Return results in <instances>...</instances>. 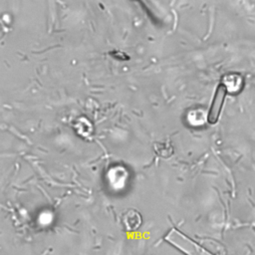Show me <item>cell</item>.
Wrapping results in <instances>:
<instances>
[{"mask_svg": "<svg viewBox=\"0 0 255 255\" xmlns=\"http://www.w3.org/2000/svg\"><path fill=\"white\" fill-rule=\"evenodd\" d=\"M155 153L163 158H167L173 153V147L169 142H154L153 145Z\"/></svg>", "mask_w": 255, "mask_h": 255, "instance_id": "cell-4", "label": "cell"}, {"mask_svg": "<svg viewBox=\"0 0 255 255\" xmlns=\"http://www.w3.org/2000/svg\"><path fill=\"white\" fill-rule=\"evenodd\" d=\"M110 55H112L114 58H116V59H118V60H128L129 58H128V56L126 54V53H124V52H122V51H118V50H115V51H113V52H110L109 53Z\"/></svg>", "mask_w": 255, "mask_h": 255, "instance_id": "cell-5", "label": "cell"}, {"mask_svg": "<svg viewBox=\"0 0 255 255\" xmlns=\"http://www.w3.org/2000/svg\"><path fill=\"white\" fill-rule=\"evenodd\" d=\"M122 222L128 231H135L141 225L142 219L140 214L134 209L127 210L122 216Z\"/></svg>", "mask_w": 255, "mask_h": 255, "instance_id": "cell-3", "label": "cell"}, {"mask_svg": "<svg viewBox=\"0 0 255 255\" xmlns=\"http://www.w3.org/2000/svg\"><path fill=\"white\" fill-rule=\"evenodd\" d=\"M227 95H228V93H227V90L224 87V85L221 83L218 84V86L214 92L208 113H207V122L209 124L214 125L218 122Z\"/></svg>", "mask_w": 255, "mask_h": 255, "instance_id": "cell-1", "label": "cell"}, {"mask_svg": "<svg viewBox=\"0 0 255 255\" xmlns=\"http://www.w3.org/2000/svg\"><path fill=\"white\" fill-rule=\"evenodd\" d=\"M221 84L224 85L228 94L237 95L244 88V78L240 73L230 72L222 77Z\"/></svg>", "mask_w": 255, "mask_h": 255, "instance_id": "cell-2", "label": "cell"}]
</instances>
